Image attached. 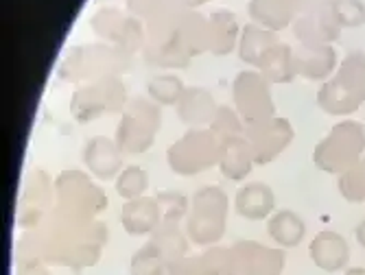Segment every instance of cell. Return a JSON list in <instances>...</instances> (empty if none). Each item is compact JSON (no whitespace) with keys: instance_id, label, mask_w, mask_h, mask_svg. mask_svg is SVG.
I'll return each mask as SVG.
<instances>
[{"instance_id":"obj_1","label":"cell","mask_w":365,"mask_h":275,"mask_svg":"<svg viewBox=\"0 0 365 275\" xmlns=\"http://www.w3.org/2000/svg\"><path fill=\"white\" fill-rule=\"evenodd\" d=\"M227 199L219 188L208 186L192 199V210L188 214V238L197 245H215L223 238L225 232Z\"/></svg>"},{"instance_id":"obj_2","label":"cell","mask_w":365,"mask_h":275,"mask_svg":"<svg viewBox=\"0 0 365 275\" xmlns=\"http://www.w3.org/2000/svg\"><path fill=\"white\" fill-rule=\"evenodd\" d=\"M363 145H365L363 127L356 125V123H344V125L333 129V133H330V138L322 147H317L315 160H317V164L328 168L330 162L335 160L337 151H341V155H339V170H344L346 166L356 162Z\"/></svg>"},{"instance_id":"obj_3","label":"cell","mask_w":365,"mask_h":275,"mask_svg":"<svg viewBox=\"0 0 365 275\" xmlns=\"http://www.w3.org/2000/svg\"><path fill=\"white\" fill-rule=\"evenodd\" d=\"M232 254H235L239 275H280L284 269V251L280 247L269 249L243 240L232 247Z\"/></svg>"},{"instance_id":"obj_4","label":"cell","mask_w":365,"mask_h":275,"mask_svg":"<svg viewBox=\"0 0 365 275\" xmlns=\"http://www.w3.org/2000/svg\"><path fill=\"white\" fill-rule=\"evenodd\" d=\"M169 275H239L232 249H208L202 256H184L169 264Z\"/></svg>"},{"instance_id":"obj_5","label":"cell","mask_w":365,"mask_h":275,"mask_svg":"<svg viewBox=\"0 0 365 275\" xmlns=\"http://www.w3.org/2000/svg\"><path fill=\"white\" fill-rule=\"evenodd\" d=\"M274 192L269 190V186L264 184H247L237 192L235 199V208L241 217L250 219V221H262L267 219L274 212Z\"/></svg>"},{"instance_id":"obj_6","label":"cell","mask_w":365,"mask_h":275,"mask_svg":"<svg viewBox=\"0 0 365 275\" xmlns=\"http://www.w3.org/2000/svg\"><path fill=\"white\" fill-rule=\"evenodd\" d=\"M311 258L324 271H339L348 262V245L344 236L335 232H322L311 243Z\"/></svg>"},{"instance_id":"obj_7","label":"cell","mask_w":365,"mask_h":275,"mask_svg":"<svg viewBox=\"0 0 365 275\" xmlns=\"http://www.w3.org/2000/svg\"><path fill=\"white\" fill-rule=\"evenodd\" d=\"M160 223V208L153 199H134L123 210V227L131 236L153 234Z\"/></svg>"},{"instance_id":"obj_8","label":"cell","mask_w":365,"mask_h":275,"mask_svg":"<svg viewBox=\"0 0 365 275\" xmlns=\"http://www.w3.org/2000/svg\"><path fill=\"white\" fill-rule=\"evenodd\" d=\"M267 232H269L272 240L280 249H291L295 245H300V240L304 238L307 227H304V221L297 217L295 212L280 210V212H276L269 219Z\"/></svg>"},{"instance_id":"obj_9","label":"cell","mask_w":365,"mask_h":275,"mask_svg":"<svg viewBox=\"0 0 365 275\" xmlns=\"http://www.w3.org/2000/svg\"><path fill=\"white\" fill-rule=\"evenodd\" d=\"M86 162L90 170L98 177H114L116 170L120 168V155L108 140H94L86 149Z\"/></svg>"},{"instance_id":"obj_10","label":"cell","mask_w":365,"mask_h":275,"mask_svg":"<svg viewBox=\"0 0 365 275\" xmlns=\"http://www.w3.org/2000/svg\"><path fill=\"white\" fill-rule=\"evenodd\" d=\"M167 271H169L167 260H164L162 251L151 240L129 260V275H167Z\"/></svg>"},{"instance_id":"obj_11","label":"cell","mask_w":365,"mask_h":275,"mask_svg":"<svg viewBox=\"0 0 365 275\" xmlns=\"http://www.w3.org/2000/svg\"><path fill=\"white\" fill-rule=\"evenodd\" d=\"M116 188H118V194L129 199V201L140 199V194L147 188V173H145L143 168H138V166H129V168H125L123 173H120Z\"/></svg>"},{"instance_id":"obj_12","label":"cell","mask_w":365,"mask_h":275,"mask_svg":"<svg viewBox=\"0 0 365 275\" xmlns=\"http://www.w3.org/2000/svg\"><path fill=\"white\" fill-rule=\"evenodd\" d=\"M149 92H151V96L158 103L169 105V103L180 100V96H182V81H178L175 77H160V79H153Z\"/></svg>"},{"instance_id":"obj_13","label":"cell","mask_w":365,"mask_h":275,"mask_svg":"<svg viewBox=\"0 0 365 275\" xmlns=\"http://www.w3.org/2000/svg\"><path fill=\"white\" fill-rule=\"evenodd\" d=\"M341 190L352 201L365 199V162L356 168H350V173L341 182Z\"/></svg>"},{"instance_id":"obj_14","label":"cell","mask_w":365,"mask_h":275,"mask_svg":"<svg viewBox=\"0 0 365 275\" xmlns=\"http://www.w3.org/2000/svg\"><path fill=\"white\" fill-rule=\"evenodd\" d=\"M356 238H359V243L365 247V221L359 225V229H356Z\"/></svg>"}]
</instances>
